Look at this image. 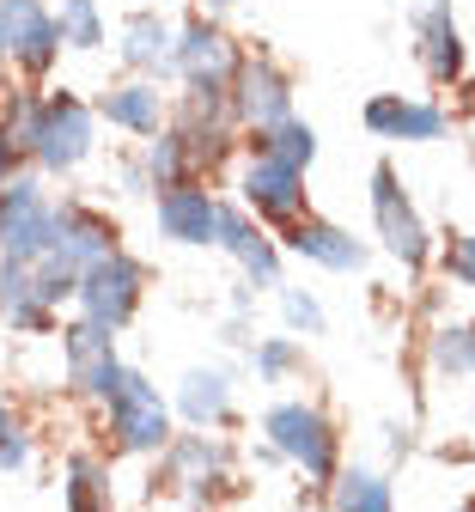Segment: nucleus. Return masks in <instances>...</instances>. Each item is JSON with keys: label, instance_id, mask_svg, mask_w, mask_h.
Segmentation results:
<instances>
[{"label": "nucleus", "instance_id": "nucleus-1", "mask_svg": "<svg viewBox=\"0 0 475 512\" xmlns=\"http://www.w3.org/2000/svg\"><path fill=\"white\" fill-rule=\"evenodd\" d=\"M7 135L25 147L43 171H74L92 153V110L74 92H49V98H13L7 104Z\"/></svg>", "mask_w": 475, "mask_h": 512}, {"label": "nucleus", "instance_id": "nucleus-2", "mask_svg": "<svg viewBox=\"0 0 475 512\" xmlns=\"http://www.w3.org/2000/svg\"><path fill=\"white\" fill-rule=\"evenodd\" d=\"M141 287H147V269L134 263V256H122V250H104V256H92V263L80 269L74 299H80V311L92 317V324L122 330L128 317L141 311Z\"/></svg>", "mask_w": 475, "mask_h": 512}, {"label": "nucleus", "instance_id": "nucleus-3", "mask_svg": "<svg viewBox=\"0 0 475 512\" xmlns=\"http://www.w3.org/2000/svg\"><path fill=\"white\" fill-rule=\"evenodd\" d=\"M262 433H268V445H275L281 458H293L305 476H317V482L335 476V427H329L311 403H275V409L262 415Z\"/></svg>", "mask_w": 475, "mask_h": 512}, {"label": "nucleus", "instance_id": "nucleus-4", "mask_svg": "<svg viewBox=\"0 0 475 512\" xmlns=\"http://www.w3.org/2000/svg\"><path fill=\"white\" fill-rule=\"evenodd\" d=\"M110 433H116V452H165L171 409H165V397L141 372H128L122 391L110 397Z\"/></svg>", "mask_w": 475, "mask_h": 512}, {"label": "nucleus", "instance_id": "nucleus-5", "mask_svg": "<svg viewBox=\"0 0 475 512\" xmlns=\"http://www.w3.org/2000/svg\"><path fill=\"white\" fill-rule=\"evenodd\" d=\"M49 220H55V208L43 202L37 177L0 183V256H19V263L43 256L49 250Z\"/></svg>", "mask_w": 475, "mask_h": 512}, {"label": "nucleus", "instance_id": "nucleus-6", "mask_svg": "<svg viewBox=\"0 0 475 512\" xmlns=\"http://www.w3.org/2000/svg\"><path fill=\"white\" fill-rule=\"evenodd\" d=\"M372 214H378V238H384V250H390V256H402L409 269H421L433 244H427V226H421L415 202L402 196V183H396V171H390V165H378V171H372Z\"/></svg>", "mask_w": 475, "mask_h": 512}, {"label": "nucleus", "instance_id": "nucleus-7", "mask_svg": "<svg viewBox=\"0 0 475 512\" xmlns=\"http://www.w3.org/2000/svg\"><path fill=\"white\" fill-rule=\"evenodd\" d=\"M55 49H61V31L43 0H0V55H13L25 74H43Z\"/></svg>", "mask_w": 475, "mask_h": 512}, {"label": "nucleus", "instance_id": "nucleus-8", "mask_svg": "<svg viewBox=\"0 0 475 512\" xmlns=\"http://www.w3.org/2000/svg\"><path fill=\"white\" fill-rule=\"evenodd\" d=\"M232 116L244 122V128H275L281 116H293V86H287V74L275 68V61H238V74H232Z\"/></svg>", "mask_w": 475, "mask_h": 512}, {"label": "nucleus", "instance_id": "nucleus-9", "mask_svg": "<svg viewBox=\"0 0 475 512\" xmlns=\"http://www.w3.org/2000/svg\"><path fill=\"white\" fill-rule=\"evenodd\" d=\"M171 37H177V43H171V68H183V80H214V86H226V80L238 74V49L226 43L220 25L189 19V25L171 31Z\"/></svg>", "mask_w": 475, "mask_h": 512}, {"label": "nucleus", "instance_id": "nucleus-10", "mask_svg": "<svg viewBox=\"0 0 475 512\" xmlns=\"http://www.w3.org/2000/svg\"><path fill=\"white\" fill-rule=\"evenodd\" d=\"M244 202H250L262 220H299V214H305V171L287 165V159L256 153V165L244 171Z\"/></svg>", "mask_w": 475, "mask_h": 512}, {"label": "nucleus", "instance_id": "nucleus-11", "mask_svg": "<svg viewBox=\"0 0 475 512\" xmlns=\"http://www.w3.org/2000/svg\"><path fill=\"white\" fill-rule=\"evenodd\" d=\"M49 250L61 256V263L86 269L92 256L116 250V226H110L98 208H86V202H61V208H55V220H49Z\"/></svg>", "mask_w": 475, "mask_h": 512}, {"label": "nucleus", "instance_id": "nucleus-12", "mask_svg": "<svg viewBox=\"0 0 475 512\" xmlns=\"http://www.w3.org/2000/svg\"><path fill=\"white\" fill-rule=\"evenodd\" d=\"M214 244L238 256V269L250 275V287H281V250L262 226H250V214L238 208H220V226H214Z\"/></svg>", "mask_w": 475, "mask_h": 512}, {"label": "nucleus", "instance_id": "nucleus-13", "mask_svg": "<svg viewBox=\"0 0 475 512\" xmlns=\"http://www.w3.org/2000/svg\"><path fill=\"white\" fill-rule=\"evenodd\" d=\"M159 226H165V238H177V244H214L220 202L208 196V189H195L189 177H183V183H165V189H159Z\"/></svg>", "mask_w": 475, "mask_h": 512}, {"label": "nucleus", "instance_id": "nucleus-14", "mask_svg": "<svg viewBox=\"0 0 475 512\" xmlns=\"http://www.w3.org/2000/svg\"><path fill=\"white\" fill-rule=\"evenodd\" d=\"M366 128L384 141H439L445 135V110L439 104H415L402 92H378L366 104Z\"/></svg>", "mask_w": 475, "mask_h": 512}, {"label": "nucleus", "instance_id": "nucleus-15", "mask_svg": "<svg viewBox=\"0 0 475 512\" xmlns=\"http://www.w3.org/2000/svg\"><path fill=\"white\" fill-rule=\"evenodd\" d=\"M287 250L305 256V263L335 269V275H360V269H366V244H360L354 232H342V226H329V220H293Z\"/></svg>", "mask_w": 475, "mask_h": 512}, {"label": "nucleus", "instance_id": "nucleus-16", "mask_svg": "<svg viewBox=\"0 0 475 512\" xmlns=\"http://www.w3.org/2000/svg\"><path fill=\"white\" fill-rule=\"evenodd\" d=\"M0 317H7L13 330H31V336L55 330V305L43 299L31 263H19V256H0Z\"/></svg>", "mask_w": 475, "mask_h": 512}, {"label": "nucleus", "instance_id": "nucleus-17", "mask_svg": "<svg viewBox=\"0 0 475 512\" xmlns=\"http://www.w3.org/2000/svg\"><path fill=\"white\" fill-rule=\"evenodd\" d=\"M421 61H427V74L439 86H451L463 74V31H457V19H451L445 0H433V7L421 13Z\"/></svg>", "mask_w": 475, "mask_h": 512}, {"label": "nucleus", "instance_id": "nucleus-18", "mask_svg": "<svg viewBox=\"0 0 475 512\" xmlns=\"http://www.w3.org/2000/svg\"><path fill=\"white\" fill-rule=\"evenodd\" d=\"M122 61L141 74H165L171 68V25L159 13H128L122 19Z\"/></svg>", "mask_w": 475, "mask_h": 512}, {"label": "nucleus", "instance_id": "nucleus-19", "mask_svg": "<svg viewBox=\"0 0 475 512\" xmlns=\"http://www.w3.org/2000/svg\"><path fill=\"white\" fill-rule=\"evenodd\" d=\"M98 110H104L116 128H128V135H159V122H165V98H159V86H147V80L104 92Z\"/></svg>", "mask_w": 475, "mask_h": 512}, {"label": "nucleus", "instance_id": "nucleus-20", "mask_svg": "<svg viewBox=\"0 0 475 512\" xmlns=\"http://www.w3.org/2000/svg\"><path fill=\"white\" fill-rule=\"evenodd\" d=\"M250 147H256V153H268V159H287V165H299V171H305V165L317 159V128H311V122H299V116H281L275 128H262Z\"/></svg>", "mask_w": 475, "mask_h": 512}, {"label": "nucleus", "instance_id": "nucleus-21", "mask_svg": "<svg viewBox=\"0 0 475 512\" xmlns=\"http://www.w3.org/2000/svg\"><path fill=\"white\" fill-rule=\"evenodd\" d=\"M177 403H183V415H189L195 427L226 421V409H232V384H226V372H189Z\"/></svg>", "mask_w": 475, "mask_h": 512}, {"label": "nucleus", "instance_id": "nucleus-22", "mask_svg": "<svg viewBox=\"0 0 475 512\" xmlns=\"http://www.w3.org/2000/svg\"><path fill=\"white\" fill-rule=\"evenodd\" d=\"M55 31H61L67 49H98V43H104V13H98V0H61Z\"/></svg>", "mask_w": 475, "mask_h": 512}, {"label": "nucleus", "instance_id": "nucleus-23", "mask_svg": "<svg viewBox=\"0 0 475 512\" xmlns=\"http://www.w3.org/2000/svg\"><path fill=\"white\" fill-rule=\"evenodd\" d=\"M335 506H348V512H390V488L378 470H348L342 488H335Z\"/></svg>", "mask_w": 475, "mask_h": 512}, {"label": "nucleus", "instance_id": "nucleus-24", "mask_svg": "<svg viewBox=\"0 0 475 512\" xmlns=\"http://www.w3.org/2000/svg\"><path fill=\"white\" fill-rule=\"evenodd\" d=\"M433 366L439 372H469L475 366V324H445L439 336H433Z\"/></svg>", "mask_w": 475, "mask_h": 512}, {"label": "nucleus", "instance_id": "nucleus-25", "mask_svg": "<svg viewBox=\"0 0 475 512\" xmlns=\"http://www.w3.org/2000/svg\"><path fill=\"white\" fill-rule=\"evenodd\" d=\"M165 452H171L177 470H220V464L232 458L220 439H201V433H189V439H165Z\"/></svg>", "mask_w": 475, "mask_h": 512}, {"label": "nucleus", "instance_id": "nucleus-26", "mask_svg": "<svg viewBox=\"0 0 475 512\" xmlns=\"http://www.w3.org/2000/svg\"><path fill=\"white\" fill-rule=\"evenodd\" d=\"M183 171H189V141H183V135L153 141V153H147V177H153V189L183 183Z\"/></svg>", "mask_w": 475, "mask_h": 512}, {"label": "nucleus", "instance_id": "nucleus-27", "mask_svg": "<svg viewBox=\"0 0 475 512\" xmlns=\"http://www.w3.org/2000/svg\"><path fill=\"white\" fill-rule=\"evenodd\" d=\"M67 476H74V482H67V500H74V506H104V500H110V494L98 488L104 470H98L92 458H74V470H67Z\"/></svg>", "mask_w": 475, "mask_h": 512}, {"label": "nucleus", "instance_id": "nucleus-28", "mask_svg": "<svg viewBox=\"0 0 475 512\" xmlns=\"http://www.w3.org/2000/svg\"><path fill=\"white\" fill-rule=\"evenodd\" d=\"M281 311H287V324H293V330H305V336H323V305H317L311 293L287 287V293H281Z\"/></svg>", "mask_w": 475, "mask_h": 512}, {"label": "nucleus", "instance_id": "nucleus-29", "mask_svg": "<svg viewBox=\"0 0 475 512\" xmlns=\"http://www.w3.org/2000/svg\"><path fill=\"white\" fill-rule=\"evenodd\" d=\"M293 366H299V348H293L287 336H275V342L256 348V372H262V378H287Z\"/></svg>", "mask_w": 475, "mask_h": 512}, {"label": "nucleus", "instance_id": "nucleus-30", "mask_svg": "<svg viewBox=\"0 0 475 512\" xmlns=\"http://www.w3.org/2000/svg\"><path fill=\"white\" fill-rule=\"evenodd\" d=\"M445 269H451L463 287H475V232H463V238L445 250Z\"/></svg>", "mask_w": 475, "mask_h": 512}, {"label": "nucleus", "instance_id": "nucleus-31", "mask_svg": "<svg viewBox=\"0 0 475 512\" xmlns=\"http://www.w3.org/2000/svg\"><path fill=\"white\" fill-rule=\"evenodd\" d=\"M25 464H31V439L13 427L7 439H0V470H25Z\"/></svg>", "mask_w": 475, "mask_h": 512}, {"label": "nucleus", "instance_id": "nucleus-32", "mask_svg": "<svg viewBox=\"0 0 475 512\" xmlns=\"http://www.w3.org/2000/svg\"><path fill=\"white\" fill-rule=\"evenodd\" d=\"M7 177H13V135L0 128V183H7Z\"/></svg>", "mask_w": 475, "mask_h": 512}, {"label": "nucleus", "instance_id": "nucleus-33", "mask_svg": "<svg viewBox=\"0 0 475 512\" xmlns=\"http://www.w3.org/2000/svg\"><path fill=\"white\" fill-rule=\"evenodd\" d=\"M13 427H19V421H13V409H7V397H0V439H7Z\"/></svg>", "mask_w": 475, "mask_h": 512}, {"label": "nucleus", "instance_id": "nucleus-34", "mask_svg": "<svg viewBox=\"0 0 475 512\" xmlns=\"http://www.w3.org/2000/svg\"><path fill=\"white\" fill-rule=\"evenodd\" d=\"M208 7H238V0H208Z\"/></svg>", "mask_w": 475, "mask_h": 512}, {"label": "nucleus", "instance_id": "nucleus-35", "mask_svg": "<svg viewBox=\"0 0 475 512\" xmlns=\"http://www.w3.org/2000/svg\"><path fill=\"white\" fill-rule=\"evenodd\" d=\"M0 61H7V55H0Z\"/></svg>", "mask_w": 475, "mask_h": 512}, {"label": "nucleus", "instance_id": "nucleus-36", "mask_svg": "<svg viewBox=\"0 0 475 512\" xmlns=\"http://www.w3.org/2000/svg\"><path fill=\"white\" fill-rule=\"evenodd\" d=\"M469 372H475V366H469Z\"/></svg>", "mask_w": 475, "mask_h": 512}]
</instances>
